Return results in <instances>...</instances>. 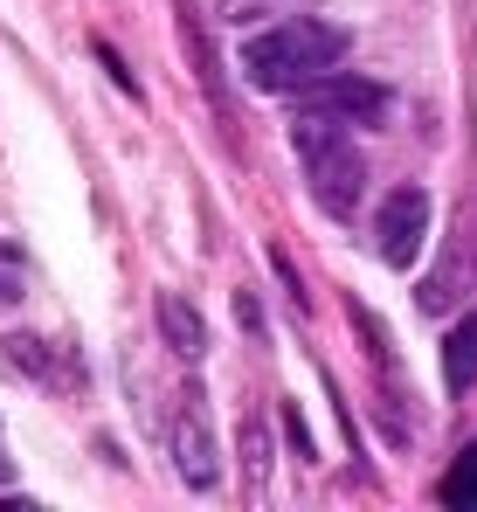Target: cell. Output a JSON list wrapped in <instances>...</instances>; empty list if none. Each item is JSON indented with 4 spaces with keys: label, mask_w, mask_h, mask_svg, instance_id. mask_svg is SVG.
<instances>
[{
    "label": "cell",
    "mask_w": 477,
    "mask_h": 512,
    "mask_svg": "<svg viewBox=\"0 0 477 512\" xmlns=\"http://www.w3.org/2000/svg\"><path fill=\"white\" fill-rule=\"evenodd\" d=\"M291 146H298V167H305V187H312V201L332 215V222H346L353 208H360V187H367V167H360V146L346 139V125L339 118H318V111H298V125H291Z\"/></svg>",
    "instance_id": "2"
},
{
    "label": "cell",
    "mask_w": 477,
    "mask_h": 512,
    "mask_svg": "<svg viewBox=\"0 0 477 512\" xmlns=\"http://www.w3.org/2000/svg\"><path fill=\"white\" fill-rule=\"evenodd\" d=\"M242 464H249V485H256V499L270 492V436H263V423L242 429Z\"/></svg>",
    "instance_id": "10"
},
{
    "label": "cell",
    "mask_w": 477,
    "mask_h": 512,
    "mask_svg": "<svg viewBox=\"0 0 477 512\" xmlns=\"http://www.w3.org/2000/svg\"><path fill=\"white\" fill-rule=\"evenodd\" d=\"M436 499H443L450 512H477V443L457 457V464H450V478L436 485Z\"/></svg>",
    "instance_id": "9"
},
{
    "label": "cell",
    "mask_w": 477,
    "mask_h": 512,
    "mask_svg": "<svg viewBox=\"0 0 477 512\" xmlns=\"http://www.w3.org/2000/svg\"><path fill=\"white\" fill-rule=\"evenodd\" d=\"M429 243V194L422 187H395L374 215V256L388 270H415V256Z\"/></svg>",
    "instance_id": "5"
},
{
    "label": "cell",
    "mask_w": 477,
    "mask_h": 512,
    "mask_svg": "<svg viewBox=\"0 0 477 512\" xmlns=\"http://www.w3.org/2000/svg\"><path fill=\"white\" fill-rule=\"evenodd\" d=\"M298 97V111H318V118H339V125H381L388 118V84H374V77H353V70H325L312 84L291 90Z\"/></svg>",
    "instance_id": "4"
},
{
    "label": "cell",
    "mask_w": 477,
    "mask_h": 512,
    "mask_svg": "<svg viewBox=\"0 0 477 512\" xmlns=\"http://www.w3.org/2000/svg\"><path fill=\"white\" fill-rule=\"evenodd\" d=\"M7 478H14V464H7V457H0V485H7Z\"/></svg>",
    "instance_id": "15"
},
{
    "label": "cell",
    "mask_w": 477,
    "mask_h": 512,
    "mask_svg": "<svg viewBox=\"0 0 477 512\" xmlns=\"http://www.w3.org/2000/svg\"><path fill=\"white\" fill-rule=\"evenodd\" d=\"M28 298V256L0 236V305H21Z\"/></svg>",
    "instance_id": "11"
},
{
    "label": "cell",
    "mask_w": 477,
    "mask_h": 512,
    "mask_svg": "<svg viewBox=\"0 0 477 512\" xmlns=\"http://www.w3.org/2000/svg\"><path fill=\"white\" fill-rule=\"evenodd\" d=\"M339 56H346V28L312 21V14H291V21H277V28H263V35L242 42V77L256 90H277L284 97V90L325 77Z\"/></svg>",
    "instance_id": "1"
},
{
    "label": "cell",
    "mask_w": 477,
    "mask_h": 512,
    "mask_svg": "<svg viewBox=\"0 0 477 512\" xmlns=\"http://www.w3.org/2000/svg\"><path fill=\"white\" fill-rule=\"evenodd\" d=\"M90 56H97V63H104V77H111V84L125 90V97H139V77H132V70H125V56H118V49H111V42H90Z\"/></svg>",
    "instance_id": "14"
},
{
    "label": "cell",
    "mask_w": 477,
    "mask_h": 512,
    "mask_svg": "<svg viewBox=\"0 0 477 512\" xmlns=\"http://www.w3.org/2000/svg\"><path fill=\"white\" fill-rule=\"evenodd\" d=\"M166 450H173V471H180L187 492H215V485H222V443H215V429H208L201 388L180 395V409H173V423H166Z\"/></svg>",
    "instance_id": "3"
},
{
    "label": "cell",
    "mask_w": 477,
    "mask_h": 512,
    "mask_svg": "<svg viewBox=\"0 0 477 512\" xmlns=\"http://www.w3.org/2000/svg\"><path fill=\"white\" fill-rule=\"evenodd\" d=\"M7 360H14L21 374H35V381H56V367L42 360V340H35V333H14V340H7Z\"/></svg>",
    "instance_id": "12"
},
{
    "label": "cell",
    "mask_w": 477,
    "mask_h": 512,
    "mask_svg": "<svg viewBox=\"0 0 477 512\" xmlns=\"http://www.w3.org/2000/svg\"><path fill=\"white\" fill-rule=\"evenodd\" d=\"M153 319H159V340L173 346V353H180L187 367H194V360L208 353V319H201V312H194V305H187L180 291H159Z\"/></svg>",
    "instance_id": "7"
},
{
    "label": "cell",
    "mask_w": 477,
    "mask_h": 512,
    "mask_svg": "<svg viewBox=\"0 0 477 512\" xmlns=\"http://www.w3.org/2000/svg\"><path fill=\"white\" fill-rule=\"evenodd\" d=\"M443 381H450V395L477 388V312L450 326V346H443Z\"/></svg>",
    "instance_id": "8"
},
{
    "label": "cell",
    "mask_w": 477,
    "mask_h": 512,
    "mask_svg": "<svg viewBox=\"0 0 477 512\" xmlns=\"http://www.w3.org/2000/svg\"><path fill=\"white\" fill-rule=\"evenodd\" d=\"M173 28H180V42H187V63H194V77L208 90V104H215V118L229 125V90H222V56H215V42H208V28H201V14H194V0H173Z\"/></svg>",
    "instance_id": "6"
},
{
    "label": "cell",
    "mask_w": 477,
    "mask_h": 512,
    "mask_svg": "<svg viewBox=\"0 0 477 512\" xmlns=\"http://www.w3.org/2000/svg\"><path fill=\"white\" fill-rule=\"evenodd\" d=\"M346 312H353V326H360V340H367V353H374V367H388V333H381V319H374V312H367L360 298H353Z\"/></svg>",
    "instance_id": "13"
}]
</instances>
